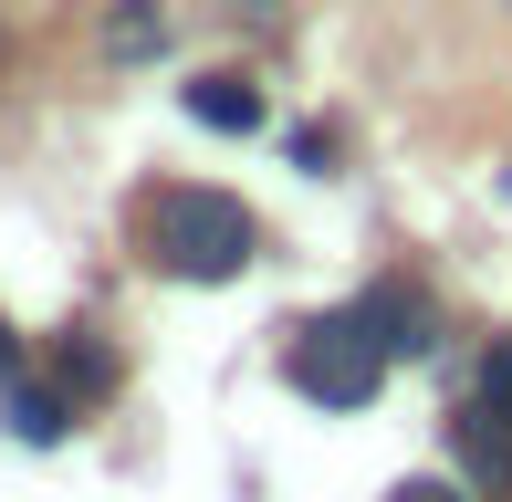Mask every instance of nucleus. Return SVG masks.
Instances as JSON below:
<instances>
[{"label":"nucleus","mask_w":512,"mask_h":502,"mask_svg":"<svg viewBox=\"0 0 512 502\" xmlns=\"http://www.w3.org/2000/svg\"><path fill=\"white\" fill-rule=\"evenodd\" d=\"M136 251L178 283H230V272H251L262 231L230 189H147L136 199Z\"/></svg>","instance_id":"nucleus-1"},{"label":"nucleus","mask_w":512,"mask_h":502,"mask_svg":"<svg viewBox=\"0 0 512 502\" xmlns=\"http://www.w3.org/2000/svg\"><path fill=\"white\" fill-rule=\"evenodd\" d=\"M283 377L304 387L314 408H366V398L387 387V346L356 325V304H345V314H324V325H304V335H293Z\"/></svg>","instance_id":"nucleus-2"},{"label":"nucleus","mask_w":512,"mask_h":502,"mask_svg":"<svg viewBox=\"0 0 512 502\" xmlns=\"http://www.w3.org/2000/svg\"><path fill=\"white\" fill-rule=\"evenodd\" d=\"M356 325L377 335L387 356H429V304H418L408 283H377V293H356Z\"/></svg>","instance_id":"nucleus-3"},{"label":"nucleus","mask_w":512,"mask_h":502,"mask_svg":"<svg viewBox=\"0 0 512 502\" xmlns=\"http://www.w3.org/2000/svg\"><path fill=\"white\" fill-rule=\"evenodd\" d=\"M189 116H199L209 136H251V126H262V84H241V74H199V84H189Z\"/></svg>","instance_id":"nucleus-4"},{"label":"nucleus","mask_w":512,"mask_h":502,"mask_svg":"<svg viewBox=\"0 0 512 502\" xmlns=\"http://www.w3.org/2000/svg\"><path fill=\"white\" fill-rule=\"evenodd\" d=\"M11 429H21V440H32V450H53L63 429H74V408H63L53 387H11Z\"/></svg>","instance_id":"nucleus-5"},{"label":"nucleus","mask_w":512,"mask_h":502,"mask_svg":"<svg viewBox=\"0 0 512 502\" xmlns=\"http://www.w3.org/2000/svg\"><path fill=\"white\" fill-rule=\"evenodd\" d=\"M63 398H115V356L95 335H63Z\"/></svg>","instance_id":"nucleus-6"},{"label":"nucleus","mask_w":512,"mask_h":502,"mask_svg":"<svg viewBox=\"0 0 512 502\" xmlns=\"http://www.w3.org/2000/svg\"><path fill=\"white\" fill-rule=\"evenodd\" d=\"M105 42H115V63H136V53H157V42H168V21H157V0H126V11L105 21Z\"/></svg>","instance_id":"nucleus-7"},{"label":"nucleus","mask_w":512,"mask_h":502,"mask_svg":"<svg viewBox=\"0 0 512 502\" xmlns=\"http://www.w3.org/2000/svg\"><path fill=\"white\" fill-rule=\"evenodd\" d=\"M481 398H492V408H502V419H512V335H502V346H492V356H481Z\"/></svg>","instance_id":"nucleus-8"},{"label":"nucleus","mask_w":512,"mask_h":502,"mask_svg":"<svg viewBox=\"0 0 512 502\" xmlns=\"http://www.w3.org/2000/svg\"><path fill=\"white\" fill-rule=\"evenodd\" d=\"M387 502H471V492H460V482H398Z\"/></svg>","instance_id":"nucleus-9"},{"label":"nucleus","mask_w":512,"mask_h":502,"mask_svg":"<svg viewBox=\"0 0 512 502\" xmlns=\"http://www.w3.org/2000/svg\"><path fill=\"white\" fill-rule=\"evenodd\" d=\"M11 377H21V335L0 325V387H11Z\"/></svg>","instance_id":"nucleus-10"}]
</instances>
